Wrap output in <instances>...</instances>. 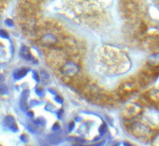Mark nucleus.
I'll return each mask as SVG.
<instances>
[{
	"label": "nucleus",
	"mask_w": 159,
	"mask_h": 146,
	"mask_svg": "<svg viewBox=\"0 0 159 146\" xmlns=\"http://www.w3.org/2000/svg\"><path fill=\"white\" fill-rule=\"evenodd\" d=\"M2 79V76L0 75V80H1Z\"/></svg>",
	"instance_id": "21"
},
{
	"label": "nucleus",
	"mask_w": 159,
	"mask_h": 146,
	"mask_svg": "<svg viewBox=\"0 0 159 146\" xmlns=\"http://www.w3.org/2000/svg\"><path fill=\"white\" fill-rule=\"evenodd\" d=\"M55 100H56L57 102H58L59 103H61L63 102L62 99H61L60 97H58V96H57V97H55Z\"/></svg>",
	"instance_id": "14"
},
{
	"label": "nucleus",
	"mask_w": 159,
	"mask_h": 146,
	"mask_svg": "<svg viewBox=\"0 0 159 146\" xmlns=\"http://www.w3.org/2000/svg\"><path fill=\"white\" fill-rule=\"evenodd\" d=\"M7 92V88L4 85H0V93L4 94Z\"/></svg>",
	"instance_id": "9"
},
{
	"label": "nucleus",
	"mask_w": 159,
	"mask_h": 146,
	"mask_svg": "<svg viewBox=\"0 0 159 146\" xmlns=\"http://www.w3.org/2000/svg\"><path fill=\"white\" fill-rule=\"evenodd\" d=\"M27 73V69H21V70H19L17 72H15L14 74V77L15 79H19L23 77H24Z\"/></svg>",
	"instance_id": "6"
},
{
	"label": "nucleus",
	"mask_w": 159,
	"mask_h": 146,
	"mask_svg": "<svg viewBox=\"0 0 159 146\" xmlns=\"http://www.w3.org/2000/svg\"><path fill=\"white\" fill-rule=\"evenodd\" d=\"M20 54L23 58H24L26 60H32V56L29 51V49L25 46H22V48L20 50Z\"/></svg>",
	"instance_id": "5"
},
{
	"label": "nucleus",
	"mask_w": 159,
	"mask_h": 146,
	"mask_svg": "<svg viewBox=\"0 0 159 146\" xmlns=\"http://www.w3.org/2000/svg\"><path fill=\"white\" fill-rule=\"evenodd\" d=\"M27 115H29L30 117H32L33 115H34V114L32 113V112L29 111V112H27Z\"/></svg>",
	"instance_id": "18"
},
{
	"label": "nucleus",
	"mask_w": 159,
	"mask_h": 146,
	"mask_svg": "<svg viewBox=\"0 0 159 146\" xmlns=\"http://www.w3.org/2000/svg\"><path fill=\"white\" fill-rule=\"evenodd\" d=\"M75 127V123L73 122H71L70 124H69V126H68V129H69V131H71Z\"/></svg>",
	"instance_id": "12"
},
{
	"label": "nucleus",
	"mask_w": 159,
	"mask_h": 146,
	"mask_svg": "<svg viewBox=\"0 0 159 146\" xmlns=\"http://www.w3.org/2000/svg\"><path fill=\"white\" fill-rule=\"evenodd\" d=\"M10 129H11V130H12L13 131H17V129H18L17 126H16V124L15 123L12 124L10 126Z\"/></svg>",
	"instance_id": "11"
},
{
	"label": "nucleus",
	"mask_w": 159,
	"mask_h": 146,
	"mask_svg": "<svg viewBox=\"0 0 159 146\" xmlns=\"http://www.w3.org/2000/svg\"><path fill=\"white\" fill-rule=\"evenodd\" d=\"M40 43L44 46L53 45L57 42V38L52 34H46L40 39Z\"/></svg>",
	"instance_id": "1"
},
{
	"label": "nucleus",
	"mask_w": 159,
	"mask_h": 146,
	"mask_svg": "<svg viewBox=\"0 0 159 146\" xmlns=\"http://www.w3.org/2000/svg\"><path fill=\"white\" fill-rule=\"evenodd\" d=\"M0 36L2 38H7L8 37V35L6 33V31L3 30H0Z\"/></svg>",
	"instance_id": "8"
},
{
	"label": "nucleus",
	"mask_w": 159,
	"mask_h": 146,
	"mask_svg": "<svg viewBox=\"0 0 159 146\" xmlns=\"http://www.w3.org/2000/svg\"><path fill=\"white\" fill-rule=\"evenodd\" d=\"M52 129H53V131H57L58 129H59V126H58V125L57 124H55V125L53 126Z\"/></svg>",
	"instance_id": "17"
},
{
	"label": "nucleus",
	"mask_w": 159,
	"mask_h": 146,
	"mask_svg": "<svg viewBox=\"0 0 159 146\" xmlns=\"http://www.w3.org/2000/svg\"><path fill=\"white\" fill-rule=\"evenodd\" d=\"M4 122H5V123H6V124L7 126H9V127H10L12 124L15 123V122H14V118H13L12 116H8L6 117V118H5V119H4Z\"/></svg>",
	"instance_id": "7"
},
{
	"label": "nucleus",
	"mask_w": 159,
	"mask_h": 146,
	"mask_svg": "<svg viewBox=\"0 0 159 146\" xmlns=\"http://www.w3.org/2000/svg\"><path fill=\"white\" fill-rule=\"evenodd\" d=\"M5 23H6V24L7 25H8V26H9V27H12V25H13V22H12V20H11V19H6V20H5Z\"/></svg>",
	"instance_id": "10"
},
{
	"label": "nucleus",
	"mask_w": 159,
	"mask_h": 146,
	"mask_svg": "<svg viewBox=\"0 0 159 146\" xmlns=\"http://www.w3.org/2000/svg\"><path fill=\"white\" fill-rule=\"evenodd\" d=\"M29 94V90H24L23 93H22L20 101V105L21 107V109L25 111L27 110V100L28 98V95Z\"/></svg>",
	"instance_id": "2"
},
{
	"label": "nucleus",
	"mask_w": 159,
	"mask_h": 146,
	"mask_svg": "<svg viewBox=\"0 0 159 146\" xmlns=\"http://www.w3.org/2000/svg\"><path fill=\"white\" fill-rule=\"evenodd\" d=\"M28 129L32 132H35V129L34 128V127H32V126H30V125L28 126Z\"/></svg>",
	"instance_id": "15"
},
{
	"label": "nucleus",
	"mask_w": 159,
	"mask_h": 146,
	"mask_svg": "<svg viewBox=\"0 0 159 146\" xmlns=\"http://www.w3.org/2000/svg\"><path fill=\"white\" fill-rule=\"evenodd\" d=\"M63 72L65 74H73L75 73L77 71V67H76V66L73 65V64H67L66 66H64V67L63 68Z\"/></svg>",
	"instance_id": "4"
},
{
	"label": "nucleus",
	"mask_w": 159,
	"mask_h": 146,
	"mask_svg": "<svg viewBox=\"0 0 159 146\" xmlns=\"http://www.w3.org/2000/svg\"><path fill=\"white\" fill-rule=\"evenodd\" d=\"M47 140H48V142L50 144L57 145L61 142L62 139L60 135L55 134H50L48 135Z\"/></svg>",
	"instance_id": "3"
},
{
	"label": "nucleus",
	"mask_w": 159,
	"mask_h": 146,
	"mask_svg": "<svg viewBox=\"0 0 159 146\" xmlns=\"http://www.w3.org/2000/svg\"><path fill=\"white\" fill-rule=\"evenodd\" d=\"M36 93H37V94L38 95H39V96H41L42 95V91L40 90V89H37L36 90Z\"/></svg>",
	"instance_id": "16"
},
{
	"label": "nucleus",
	"mask_w": 159,
	"mask_h": 146,
	"mask_svg": "<svg viewBox=\"0 0 159 146\" xmlns=\"http://www.w3.org/2000/svg\"><path fill=\"white\" fill-rule=\"evenodd\" d=\"M33 77H34V79L36 80V81H37V82H39V76H38V75H37V74L35 72V71H34L33 72Z\"/></svg>",
	"instance_id": "13"
},
{
	"label": "nucleus",
	"mask_w": 159,
	"mask_h": 146,
	"mask_svg": "<svg viewBox=\"0 0 159 146\" xmlns=\"http://www.w3.org/2000/svg\"><path fill=\"white\" fill-rule=\"evenodd\" d=\"M61 113H62V110H60V111L58 113V118H60V116H61Z\"/></svg>",
	"instance_id": "19"
},
{
	"label": "nucleus",
	"mask_w": 159,
	"mask_h": 146,
	"mask_svg": "<svg viewBox=\"0 0 159 146\" xmlns=\"http://www.w3.org/2000/svg\"><path fill=\"white\" fill-rule=\"evenodd\" d=\"M21 139L23 140V141H25V135H22L21 136Z\"/></svg>",
	"instance_id": "20"
}]
</instances>
